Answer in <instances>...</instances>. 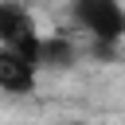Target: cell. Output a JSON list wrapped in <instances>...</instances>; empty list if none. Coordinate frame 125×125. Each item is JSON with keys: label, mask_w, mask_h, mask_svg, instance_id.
<instances>
[{"label": "cell", "mask_w": 125, "mask_h": 125, "mask_svg": "<svg viewBox=\"0 0 125 125\" xmlns=\"http://www.w3.org/2000/svg\"><path fill=\"white\" fill-rule=\"evenodd\" d=\"M70 20L94 39V55H102V59L117 55V47L125 39V8L117 0H74Z\"/></svg>", "instance_id": "1"}, {"label": "cell", "mask_w": 125, "mask_h": 125, "mask_svg": "<svg viewBox=\"0 0 125 125\" xmlns=\"http://www.w3.org/2000/svg\"><path fill=\"white\" fill-rule=\"evenodd\" d=\"M0 47H12V51H20L23 59H31L39 66L43 35L35 31V16L23 4H0Z\"/></svg>", "instance_id": "2"}, {"label": "cell", "mask_w": 125, "mask_h": 125, "mask_svg": "<svg viewBox=\"0 0 125 125\" xmlns=\"http://www.w3.org/2000/svg\"><path fill=\"white\" fill-rule=\"evenodd\" d=\"M35 78H39V66L31 59H23L12 47H0V90L27 94V90H35Z\"/></svg>", "instance_id": "3"}, {"label": "cell", "mask_w": 125, "mask_h": 125, "mask_svg": "<svg viewBox=\"0 0 125 125\" xmlns=\"http://www.w3.org/2000/svg\"><path fill=\"white\" fill-rule=\"evenodd\" d=\"M78 62V47L62 35H43L39 47V70H70Z\"/></svg>", "instance_id": "4"}, {"label": "cell", "mask_w": 125, "mask_h": 125, "mask_svg": "<svg viewBox=\"0 0 125 125\" xmlns=\"http://www.w3.org/2000/svg\"><path fill=\"white\" fill-rule=\"evenodd\" d=\"M51 125H82V121H51Z\"/></svg>", "instance_id": "5"}]
</instances>
